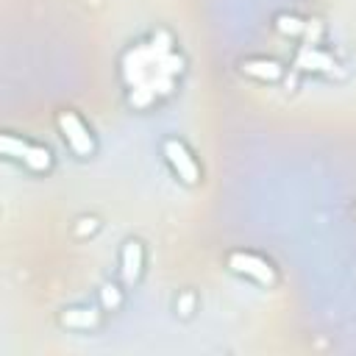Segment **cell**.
<instances>
[{
  "label": "cell",
  "mask_w": 356,
  "mask_h": 356,
  "mask_svg": "<svg viewBox=\"0 0 356 356\" xmlns=\"http://www.w3.org/2000/svg\"><path fill=\"white\" fill-rule=\"evenodd\" d=\"M228 267H231V273H236L242 278H250L259 286H273L278 281L275 267L267 259H261L259 253H250V250H231L228 253Z\"/></svg>",
  "instance_id": "5"
},
{
  "label": "cell",
  "mask_w": 356,
  "mask_h": 356,
  "mask_svg": "<svg viewBox=\"0 0 356 356\" xmlns=\"http://www.w3.org/2000/svg\"><path fill=\"white\" fill-rule=\"evenodd\" d=\"M97 228H100V220L89 214V217H78V222H75L72 231H75V236H89V234H95Z\"/></svg>",
  "instance_id": "12"
},
{
  "label": "cell",
  "mask_w": 356,
  "mask_h": 356,
  "mask_svg": "<svg viewBox=\"0 0 356 356\" xmlns=\"http://www.w3.org/2000/svg\"><path fill=\"white\" fill-rule=\"evenodd\" d=\"M0 150H3L6 159L22 164L31 172H39L42 175V172H50L53 170V153H50V147L39 145V142H31L25 136L8 134V131L0 134Z\"/></svg>",
  "instance_id": "2"
},
{
  "label": "cell",
  "mask_w": 356,
  "mask_h": 356,
  "mask_svg": "<svg viewBox=\"0 0 356 356\" xmlns=\"http://www.w3.org/2000/svg\"><path fill=\"white\" fill-rule=\"evenodd\" d=\"M353 211H356V209H353Z\"/></svg>",
  "instance_id": "14"
},
{
  "label": "cell",
  "mask_w": 356,
  "mask_h": 356,
  "mask_svg": "<svg viewBox=\"0 0 356 356\" xmlns=\"http://www.w3.org/2000/svg\"><path fill=\"white\" fill-rule=\"evenodd\" d=\"M192 312H195V295H192V292H181L178 300H175V314L192 317Z\"/></svg>",
  "instance_id": "13"
},
{
  "label": "cell",
  "mask_w": 356,
  "mask_h": 356,
  "mask_svg": "<svg viewBox=\"0 0 356 356\" xmlns=\"http://www.w3.org/2000/svg\"><path fill=\"white\" fill-rule=\"evenodd\" d=\"M239 70H242V75H248L253 81H261V83H278L284 78V64L275 61V58H264V56L242 58Z\"/></svg>",
  "instance_id": "8"
},
{
  "label": "cell",
  "mask_w": 356,
  "mask_h": 356,
  "mask_svg": "<svg viewBox=\"0 0 356 356\" xmlns=\"http://www.w3.org/2000/svg\"><path fill=\"white\" fill-rule=\"evenodd\" d=\"M100 306L106 312H117L122 306V289L117 284H103L100 286Z\"/></svg>",
  "instance_id": "11"
},
{
  "label": "cell",
  "mask_w": 356,
  "mask_h": 356,
  "mask_svg": "<svg viewBox=\"0 0 356 356\" xmlns=\"http://www.w3.org/2000/svg\"><path fill=\"white\" fill-rule=\"evenodd\" d=\"M275 31L281 36H292V39H300V36H309L312 31V19H300L295 14H275Z\"/></svg>",
  "instance_id": "10"
},
{
  "label": "cell",
  "mask_w": 356,
  "mask_h": 356,
  "mask_svg": "<svg viewBox=\"0 0 356 356\" xmlns=\"http://www.w3.org/2000/svg\"><path fill=\"white\" fill-rule=\"evenodd\" d=\"M161 156H164V161L170 164L172 175H175L181 184H186V186L200 184V164H197V159L192 156V150L186 147V142H181V139H175V136H167V139L161 142Z\"/></svg>",
  "instance_id": "4"
},
{
  "label": "cell",
  "mask_w": 356,
  "mask_h": 356,
  "mask_svg": "<svg viewBox=\"0 0 356 356\" xmlns=\"http://www.w3.org/2000/svg\"><path fill=\"white\" fill-rule=\"evenodd\" d=\"M56 125H58V134H61L64 145L72 150V156H78V159H92L95 156L97 142L92 136V128L75 111H70V108L58 111L56 114Z\"/></svg>",
  "instance_id": "3"
},
{
  "label": "cell",
  "mask_w": 356,
  "mask_h": 356,
  "mask_svg": "<svg viewBox=\"0 0 356 356\" xmlns=\"http://www.w3.org/2000/svg\"><path fill=\"white\" fill-rule=\"evenodd\" d=\"M292 67L300 70V72H314V75H331L339 70L337 58L323 50L317 42H303L298 50H295V58H292Z\"/></svg>",
  "instance_id": "6"
},
{
  "label": "cell",
  "mask_w": 356,
  "mask_h": 356,
  "mask_svg": "<svg viewBox=\"0 0 356 356\" xmlns=\"http://www.w3.org/2000/svg\"><path fill=\"white\" fill-rule=\"evenodd\" d=\"M58 323L72 331H92L100 325V312L92 306H70L58 314Z\"/></svg>",
  "instance_id": "9"
},
{
  "label": "cell",
  "mask_w": 356,
  "mask_h": 356,
  "mask_svg": "<svg viewBox=\"0 0 356 356\" xmlns=\"http://www.w3.org/2000/svg\"><path fill=\"white\" fill-rule=\"evenodd\" d=\"M145 273V245L139 239H125L120 248V275L128 286H134Z\"/></svg>",
  "instance_id": "7"
},
{
  "label": "cell",
  "mask_w": 356,
  "mask_h": 356,
  "mask_svg": "<svg viewBox=\"0 0 356 356\" xmlns=\"http://www.w3.org/2000/svg\"><path fill=\"white\" fill-rule=\"evenodd\" d=\"M184 72L186 58L170 31H153L145 39L131 42L120 58L128 106L136 111H147L156 103L172 97Z\"/></svg>",
  "instance_id": "1"
}]
</instances>
